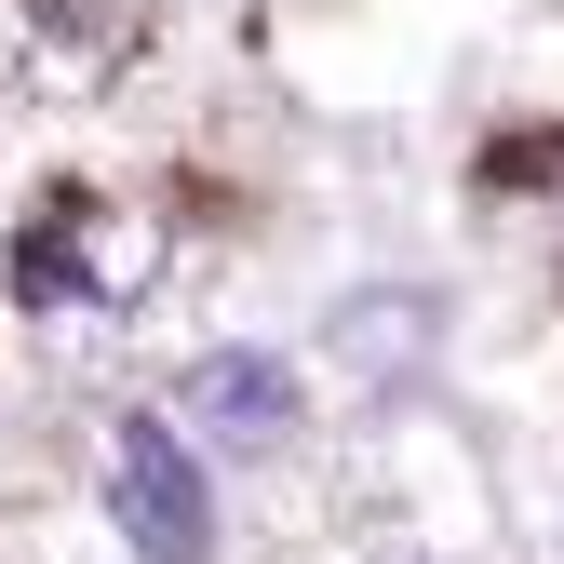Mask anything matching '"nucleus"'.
Returning a JSON list of instances; mask_svg holds the SVG:
<instances>
[{
	"mask_svg": "<svg viewBox=\"0 0 564 564\" xmlns=\"http://www.w3.org/2000/svg\"><path fill=\"white\" fill-rule=\"evenodd\" d=\"M162 269V229L108 188H41V216L14 229V282L28 310H134Z\"/></svg>",
	"mask_w": 564,
	"mask_h": 564,
	"instance_id": "1",
	"label": "nucleus"
},
{
	"mask_svg": "<svg viewBox=\"0 0 564 564\" xmlns=\"http://www.w3.org/2000/svg\"><path fill=\"white\" fill-rule=\"evenodd\" d=\"M108 511L149 564H216V484H202L175 416H121L108 431Z\"/></svg>",
	"mask_w": 564,
	"mask_h": 564,
	"instance_id": "2",
	"label": "nucleus"
},
{
	"mask_svg": "<svg viewBox=\"0 0 564 564\" xmlns=\"http://www.w3.org/2000/svg\"><path fill=\"white\" fill-rule=\"evenodd\" d=\"M416 349H431V296H349L336 310V364H364L377 390L416 377Z\"/></svg>",
	"mask_w": 564,
	"mask_h": 564,
	"instance_id": "4",
	"label": "nucleus"
},
{
	"mask_svg": "<svg viewBox=\"0 0 564 564\" xmlns=\"http://www.w3.org/2000/svg\"><path fill=\"white\" fill-rule=\"evenodd\" d=\"M175 403H188L216 444H282V431H296V390H282V364H256V349H216Z\"/></svg>",
	"mask_w": 564,
	"mask_h": 564,
	"instance_id": "3",
	"label": "nucleus"
}]
</instances>
